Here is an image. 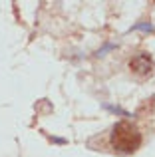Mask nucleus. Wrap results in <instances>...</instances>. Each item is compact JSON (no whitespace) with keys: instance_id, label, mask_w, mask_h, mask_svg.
I'll return each instance as SVG.
<instances>
[{"instance_id":"3","label":"nucleus","mask_w":155,"mask_h":157,"mask_svg":"<svg viewBox=\"0 0 155 157\" xmlns=\"http://www.w3.org/2000/svg\"><path fill=\"white\" fill-rule=\"evenodd\" d=\"M135 30H149V32H153L155 28L151 26V24H137V26H135Z\"/></svg>"},{"instance_id":"1","label":"nucleus","mask_w":155,"mask_h":157,"mask_svg":"<svg viewBox=\"0 0 155 157\" xmlns=\"http://www.w3.org/2000/svg\"><path fill=\"white\" fill-rule=\"evenodd\" d=\"M112 147L121 153H133L141 145V133L133 123L129 121H119L113 125L112 135H109Z\"/></svg>"},{"instance_id":"2","label":"nucleus","mask_w":155,"mask_h":157,"mask_svg":"<svg viewBox=\"0 0 155 157\" xmlns=\"http://www.w3.org/2000/svg\"><path fill=\"white\" fill-rule=\"evenodd\" d=\"M129 68L135 74H139V76H151L155 72V62L151 60L149 54L141 52V54H137V56H133L131 60H129Z\"/></svg>"}]
</instances>
